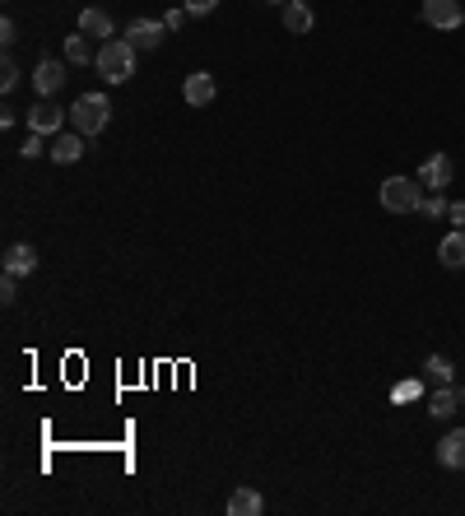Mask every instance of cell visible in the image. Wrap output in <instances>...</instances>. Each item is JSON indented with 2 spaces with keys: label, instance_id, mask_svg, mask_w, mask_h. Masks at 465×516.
Wrapping results in <instances>:
<instances>
[{
  "label": "cell",
  "instance_id": "cell-11",
  "mask_svg": "<svg viewBox=\"0 0 465 516\" xmlns=\"http://www.w3.org/2000/svg\"><path fill=\"white\" fill-rule=\"evenodd\" d=\"M84 140H89V135H80V131H70V135L61 131V135L52 140V149H47V154L56 158L61 168H65V164H80V158H84Z\"/></svg>",
  "mask_w": 465,
  "mask_h": 516
},
{
  "label": "cell",
  "instance_id": "cell-2",
  "mask_svg": "<svg viewBox=\"0 0 465 516\" xmlns=\"http://www.w3.org/2000/svg\"><path fill=\"white\" fill-rule=\"evenodd\" d=\"M423 195H429V186H423L419 177H386L381 182V205L391 214H419Z\"/></svg>",
  "mask_w": 465,
  "mask_h": 516
},
{
  "label": "cell",
  "instance_id": "cell-21",
  "mask_svg": "<svg viewBox=\"0 0 465 516\" xmlns=\"http://www.w3.org/2000/svg\"><path fill=\"white\" fill-rule=\"evenodd\" d=\"M19 74H24V70H19V65L5 56V61H0V89H5V94H15V89H19Z\"/></svg>",
  "mask_w": 465,
  "mask_h": 516
},
{
  "label": "cell",
  "instance_id": "cell-16",
  "mask_svg": "<svg viewBox=\"0 0 465 516\" xmlns=\"http://www.w3.org/2000/svg\"><path fill=\"white\" fill-rule=\"evenodd\" d=\"M312 5H307V0H289L284 5V28L293 33V37H302V33H312Z\"/></svg>",
  "mask_w": 465,
  "mask_h": 516
},
{
  "label": "cell",
  "instance_id": "cell-10",
  "mask_svg": "<svg viewBox=\"0 0 465 516\" xmlns=\"http://www.w3.org/2000/svg\"><path fill=\"white\" fill-rule=\"evenodd\" d=\"M460 405H465V386H451V382L429 395V414H433V419H451Z\"/></svg>",
  "mask_w": 465,
  "mask_h": 516
},
{
  "label": "cell",
  "instance_id": "cell-6",
  "mask_svg": "<svg viewBox=\"0 0 465 516\" xmlns=\"http://www.w3.org/2000/svg\"><path fill=\"white\" fill-rule=\"evenodd\" d=\"M423 186H429V191H447L451 186V177H456V164H451V158L447 154H433V158H423V164H419V173H414Z\"/></svg>",
  "mask_w": 465,
  "mask_h": 516
},
{
  "label": "cell",
  "instance_id": "cell-24",
  "mask_svg": "<svg viewBox=\"0 0 465 516\" xmlns=\"http://www.w3.org/2000/svg\"><path fill=\"white\" fill-rule=\"evenodd\" d=\"M214 5H219V0H186V15H191V19H205Z\"/></svg>",
  "mask_w": 465,
  "mask_h": 516
},
{
  "label": "cell",
  "instance_id": "cell-9",
  "mask_svg": "<svg viewBox=\"0 0 465 516\" xmlns=\"http://www.w3.org/2000/svg\"><path fill=\"white\" fill-rule=\"evenodd\" d=\"M61 84H65V61H56V56H43V61L33 65V89L43 94V98H52Z\"/></svg>",
  "mask_w": 465,
  "mask_h": 516
},
{
  "label": "cell",
  "instance_id": "cell-12",
  "mask_svg": "<svg viewBox=\"0 0 465 516\" xmlns=\"http://www.w3.org/2000/svg\"><path fill=\"white\" fill-rule=\"evenodd\" d=\"M438 465H447V470H465V428H451L447 438L438 442Z\"/></svg>",
  "mask_w": 465,
  "mask_h": 516
},
{
  "label": "cell",
  "instance_id": "cell-20",
  "mask_svg": "<svg viewBox=\"0 0 465 516\" xmlns=\"http://www.w3.org/2000/svg\"><path fill=\"white\" fill-rule=\"evenodd\" d=\"M447 201H442V191H429V195H423V205H419V214H429V219H447Z\"/></svg>",
  "mask_w": 465,
  "mask_h": 516
},
{
  "label": "cell",
  "instance_id": "cell-4",
  "mask_svg": "<svg viewBox=\"0 0 465 516\" xmlns=\"http://www.w3.org/2000/svg\"><path fill=\"white\" fill-rule=\"evenodd\" d=\"M28 131H37V135H61V131H65V107H56L52 98H37V103L28 107Z\"/></svg>",
  "mask_w": 465,
  "mask_h": 516
},
{
  "label": "cell",
  "instance_id": "cell-22",
  "mask_svg": "<svg viewBox=\"0 0 465 516\" xmlns=\"http://www.w3.org/2000/svg\"><path fill=\"white\" fill-rule=\"evenodd\" d=\"M47 149H52V144H47V135L28 131V140H24V149H19V154H24V158H37V154H47Z\"/></svg>",
  "mask_w": 465,
  "mask_h": 516
},
{
  "label": "cell",
  "instance_id": "cell-25",
  "mask_svg": "<svg viewBox=\"0 0 465 516\" xmlns=\"http://www.w3.org/2000/svg\"><path fill=\"white\" fill-rule=\"evenodd\" d=\"M0 43H5V47L19 43V24H15V19H0Z\"/></svg>",
  "mask_w": 465,
  "mask_h": 516
},
{
  "label": "cell",
  "instance_id": "cell-1",
  "mask_svg": "<svg viewBox=\"0 0 465 516\" xmlns=\"http://www.w3.org/2000/svg\"><path fill=\"white\" fill-rule=\"evenodd\" d=\"M98 74L107 79V84H126V79L135 74V47L126 43V37H107V43L98 47Z\"/></svg>",
  "mask_w": 465,
  "mask_h": 516
},
{
  "label": "cell",
  "instance_id": "cell-27",
  "mask_svg": "<svg viewBox=\"0 0 465 516\" xmlns=\"http://www.w3.org/2000/svg\"><path fill=\"white\" fill-rule=\"evenodd\" d=\"M391 395H396V401H414V395H419V382H405V386H396Z\"/></svg>",
  "mask_w": 465,
  "mask_h": 516
},
{
  "label": "cell",
  "instance_id": "cell-14",
  "mask_svg": "<svg viewBox=\"0 0 465 516\" xmlns=\"http://www.w3.org/2000/svg\"><path fill=\"white\" fill-rule=\"evenodd\" d=\"M438 261H442L447 270H465V228H451V233L442 237Z\"/></svg>",
  "mask_w": 465,
  "mask_h": 516
},
{
  "label": "cell",
  "instance_id": "cell-28",
  "mask_svg": "<svg viewBox=\"0 0 465 516\" xmlns=\"http://www.w3.org/2000/svg\"><path fill=\"white\" fill-rule=\"evenodd\" d=\"M447 219H451V223H456V228H465V201H456V205H451V210H447Z\"/></svg>",
  "mask_w": 465,
  "mask_h": 516
},
{
  "label": "cell",
  "instance_id": "cell-5",
  "mask_svg": "<svg viewBox=\"0 0 465 516\" xmlns=\"http://www.w3.org/2000/svg\"><path fill=\"white\" fill-rule=\"evenodd\" d=\"M423 24H433V28H442V33L460 28V24H465L460 0H423Z\"/></svg>",
  "mask_w": 465,
  "mask_h": 516
},
{
  "label": "cell",
  "instance_id": "cell-15",
  "mask_svg": "<svg viewBox=\"0 0 465 516\" xmlns=\"http://www.w3.org/2000/svg\"><path fill=\"white\" fill-rule=\"evenodd\" d=\"M37 270V252L28 247V243H15V247H5V274H33Z\"/></svg>",
  "mask_w": 465,
  "mask_h": 516
},
{
  "label": "cell",
  "instance_id": "cell-19",
  "mask_svg": "<svg viewBox=\"0 0 465 516\" xmlns=\"http://www.w3.org/2000/svg\"><path fill=\"white\" fill-rule=\"evenodd\" d=\"M423 377H429L433 386H447V382L456 377V368H451L447 353H429V359H423Z\"/></svg>",
  "mask_w": 465,
  "mask_h": 516
},
{
  "label": "cell",
  "instance_id": "cell-18",
  "mask_svg": "<svg viewBox=\"0 0 465 516\" xmlns=\"http://www.w3.org/2000/svg\"><path fill=\"white\" fill-rule=\"evenodd\" d=\"M80 33H84V37H98V43H103V37H112V15H107V10H84V15H80Z\"/></svg>",
  "mask_w": 465,
  "mask_h": 516
},
{
  "label": "cell",
  "instance_id": "cell-17",
  "mask_svg": "<svg viewBox=\"0 0 465 516\" xmlns=\"http://www.w3.org/2000/svg\"><path fill=\"white\" fill-rule=\"evenodd\" d=\"M65 61H70V65H94V61H98V52L89 47L84 33H70V37H65Z\"/></svg>",
  "mask_w": 465,
  "mask_h": 516
},
{
  "label": "cell",
  "instance_id": "cell-26",
  "mask_svg": "<svg viewBox=\"0 0 465 516\" xmlns=\"http://www.w3.org/2000/svg\"><path fill=\"white\" fill-rule=\"evenodd\" d=\"M186 19H191V15H186V5H182V10H168V15H163L168 33H182V24H186Z\"/></svg>",
  "mask_w": 465,
  "mask_h": 516
},
{
  "label": "cell",
  "instance_id": "cell-7",
  "mask_svg": "<svg viewBox=\"0 0 465 516\" xmlns=\"http://www.w3.org/2000/svg\"><path fill=\"white\" fill-rule=\"evenodd\" d=\"M182 98L186 107H210L219 98V84H214V74L210 70H196V74H186V84H182Z\"/></svg>",
  "mask_w": 465,
  "mask_h": 516
},
{
  "label": "cell",
  "instance_id": "cell-3",
  "mask_svg": "<svg viewBox=\"0 0 465 516\" xmlns=\"http://www.w3.org/2000/svg\"><path fill=\"white\" fill-rule=\"evenodd\" d=\"M112 122V103L103 94H84V98H74L70 107V131H80V135H103Z\"/></svg>",
  "mask_w": 465,
  "mask_h": 516
},
{
  "label": "cell",
  "instance_id": "cell-13",
  "mask_svg": "<svg viewBox=\"0 0 465 516\" xmlns=\"http://www.w3.org/2000/svg\"><path fill=\"white\" fill-rule=\"evenodd\" d=\"M261 511H265V498H261L252 484H242V489L228 493V516H261Z\"/></svg>",
  "mask_w": 465,
  "mask_h": 516
},
{
  "label": "cell",
  "instance_id": "cell-23",
  "mask_svg": "<svg viewBox=\"0 0 465 516\" xmlns=\"http://www.w3.org/2000/svg\"><path fill=\"white\" fill-rule=\"evenodd\" d=\"M15 298H19V274H5V280H0V303L10 307Z\"/></svg>",
  "mask_w": 465,
  "mask_h": 516
},
{
  "label": "cell",
  "instance_id": "cell-8",
  "mask_svg": "<svg viewBox=\"0 0 465 516\" xmlns=\"http://www.w3.org/2000/svg\"><path fill=\"white\" fill-rule=\"evenodd\" d=\"M163 33H168L163 19H135V24L126 28V43H131L135 52H153V47L163 43Z\"/></svg>",
  "mask_w": 465,
  "mask_h": 516
}]
</instances>
